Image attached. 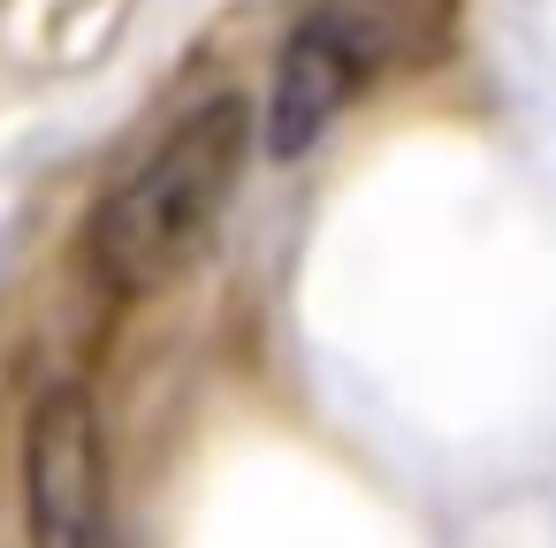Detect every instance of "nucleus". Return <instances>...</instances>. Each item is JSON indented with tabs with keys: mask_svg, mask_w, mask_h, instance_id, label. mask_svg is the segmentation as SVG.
<instances>
[{
	"mask_svg": "<svg viewBox=\"0 0 556 548\" xmlns=\"http://www.w3.org/2000/svg\"><path fill=\"white\" fill-rule=\"evenodd\" d=\"M244 153H252V107H244L237 92L199 100V107L138 161V176L100 206V229H92L100 275H108L123 297H146V290H161L168 275H184V267L199 259V244L214 237L222 206L237 199Z\"/></svg>",
	"mask_w": 556,
	"mask_h": 548,
	"instance_id": "1",
	"label": "nucleus"
},
{
	"mask_svg": "<svg viewBox=\"0 0 556 548\" xmlns=\"http://www.w3.org/2000/svg\"><path fill=\"white\" fill-rule=\"evenodd\" d=\"M24 525L31 548H123L108 426L77 381L47 388L24 419Z\"/></svg>",
	"mask_w": 556,
	"mask_h": 548,
	"instance_id": "2",
	"label": "nucleus"
},
{
	"mask_svg": "<svg viewBox=\"0 0 556 548\" xmlns=\"http://www.w3.org/2000/svg\"><path fill=\"white\" fill-rule=\"evenodd\" d=\"M358 62L343 54V39L320 24V16H305L290 39H282V54H275V85H267V115H260V145L275 153V161H298V153H313L320 138H328V123L358 100Z\"/></svg>",
	"mask_w": 556,
	"mask_h": 548,
	"instance_id": "3",
	"label": "nucleus"
},
{
	"mask_svg": "<svg viewBox=\"0 0 556 548\" xmlns=\"http://www.w3.org/2000/svg\"><path fill=\"white\" fill-rule=\"evenodd\" d=\"M313 16L343 39L358 77H381V69H419L450 39L457 0H320Z\"/></svg>",
	"mask_w": 556,
	"mask_h": 548,
	"instance_id": "4",
	"label": "nucleus"
}]
</instances>
